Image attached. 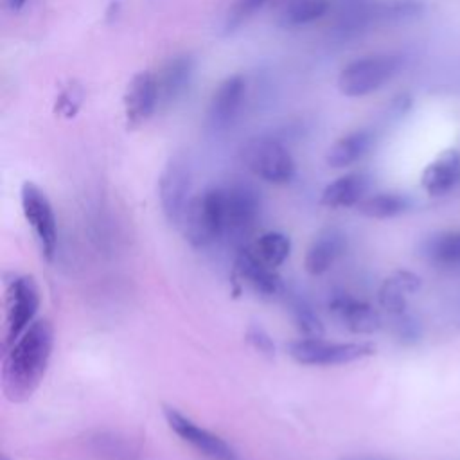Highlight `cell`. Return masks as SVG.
Segmentation results:
<instances>
[{"instance_id":"obj_1","label":"cell","mask_w":460,"mask_h":460,"mask_svg":"<svg viewBox=\"0 0 460 460\" xmlns=\"http://www.w3.org/2000/svg\"><path fill=\"white\" fill-rule=\"evenodd\" d=\"M54 350V325L49 318H38L9 349H5L0 383L9 402L29 401L40 388Z\"/></svg>"},{"instance_id":"obj_2","label":"cell","mask_w":460,"mask_h":460,"mask_svg":"<svg viewBox=\"0 0 460 460\" xmlns=\"http://www.w3.org/2000/svg\"><path fill=\"white\" fill-rule=\"evenodd\" d=\"M183 237L194 248H207L225 239L221 187H210L190 198L180 221Z\"/></svg>"},{"instance_id":"obj_3","label":"cell","mask_w":460,"mask_h":460,"mask_svg":"<svg viewBox=\"0 0 460 460\" xmlns=\"http://www.w3.org/2000/svg\"><path fill=\"white\" fill-rule=\"evenodd\" d=\"M404 59L399 54H372L345 65L338 75V90L345 97H365L383 88L399 74Z\"/></svg>"},{"instance_id":"obj_4","label":"cell","mask_w":460,"mask_h":460,"mask_svg":"<svg viewBox=\"0 0 460 460\" xmlns=\"http://www.w3.org/2000/svg\"><path fill=\"white\" fill-rule=\"evenodd\" d=\"M241 160L261 180L273 185H286L296 174L289 149L270 135H255L241 147Z\"/></svg>"},{"instance_id":"obj_5","label":"cell","mask_w":460,"mask_h":460,"mask_svg":"<svg viewBox=\"0 0 460 460\" xmlns=\"http://www.w3.org/2000/svg\"><path fill=\"white\" fill-rule=\"evenodd\" d=\"M293 361L305 367H334L374 356L376 347L368 341H327L318 338H300L288 343Z\"/></svg>"},{"instance_id":"obj_6","label":"cell","mask_w":460,"mask_h":460,"mask_svg":"<svg viewBox=\"0 0 460 460\" xmlns=\"http://www.w3.org/2000/svg\"><path fill=\"white\" fill-rule=\"evenodd\" d=\"M41 304V293L32 275L14 277L5 291L4 350L9 349L34 322Z\"/></svg>"},{"instance_id":"obj_7","label":"cell","mask_w":460,"mask_h":460,"mask_svg":"<svg viewBox=\"0 0 460 460\" xmlns=\"http://www.w3.org/2000/svg\"><path fill=\"white\" fill-rule=\"evenodd\" d=\"M20 203L23 217L34 232L41 255L45 261L52 262L58 252V219L49 196L34 181H23L20 189Z\"/></svg>"},{"instance_id":"obj_8","label":"cell","mask_w":460,"mask_h":460,"mask_svg":"<svg viewBox=\"0 0 460 460\" xmlns=\"http://www.w3.org/2000/svg\"><path fill=\"white\" fill-rule=\"evenodd\" d=\"M190 187L192 174L189 162L180 155L171 156L158 178V198L162 212L169 223L180 226L183 212L190 201Z\"/></svg>"},{"instance_id":"obj_9","label":"cell","mask_w":460,"mask_h":460,"mask_svg":"<svg viewBox=\"0 0 460 460\" xmlns=\"http://www.w3.org/2000/svg\"><path fill=\"white\" fill-rule=\"evenodd\" d=\"M221 198L225 237H244L255 226L261 212V198L257 190L246 183H230L221 187Z\"/></svg>"},{"instance_id":"obj_10","label":"cell","mask_w":460,"mask_h":460,"mask_svg":"<svg viewBox=\"0 0 460 460\" xmlns=\"http://www.w3.org/2000/svg\"><path fill=\"white\" fill-rule=\"evenodd\" d=\"M164 419L171 431L178 435L183 442L190 444L196 451L201 455L212 458V460H237L234 455V449L230 447L228 442H225L221 437L216 433L205 429L203 426L196 424L192 419L183 415L180 410L164 404L162 408Z\"/></svg>"},{"instance_id":"obj_11","label":"cell","mask_w":460,"mask_h":460,"mask_svg":"<svg viewBox=\"0 0 460 460\" xmlns=\"http://www.w3.org/2000/svg\"><path fill=\"white\" fill-rule=\"evenodd\" d=\"M158 102H160L158 77L149 70L137 72L129 79L122 95L126 126L129 129L140 128L144 122L151 119Z\"/></svg>"},{"instance_id":"obj_12","label":"cell","mask_w":460,"mask_h":460,"mask_svg":"<svg viewBox=\"0 0 460 460\" xmlns=\"http://www.w3.org/2000/svg\"><path fill=\"white\" fill-rule=\"evenodd\" d=\"M246 93V81L241 74L225 77L208 101L207 124L212 131H223L234 124Z\"/></svg>"},{"instance_id":"obj_13","label":"cell","mask_w":460,"mask_h":460,"mask_svg":"<svg viewBox=\"0 0 460 460\" xmlns=\"http://www.w3.org/2000/svg\"><path fill=\"white\" fill-rule=\"evenodd\" d=\"M327 307L329 313L354 334H374L383 325L381 314L374 305L349 293L332 295Z\"/></svg>"},{"instance_id":"obj_14","label":"cell","mask_w":460,"mask_h":460,"mask_svg":"<svg viewBox=\"0 0 460 460\" xmlns=\"http://www.w3.org/2000/svg\"><path fill=\"white\" fill-rule=\"evenodd\" d=\"M234 273L259 296L275 298L286 293L284 282L277 270L261 262L248 246L237 253L234 262Z\"/></svg>"},{"instance_id":"obj_15","label":"cell","mask_w":460,"mask_h":460,"mask_svg":"<svg viewBox=\"0 0 460 460\" xmlns=\"http://www.w3.org/2000/svg\"><path fill=\"white\" fill-rule=\"evenodd\" d=\"M345 248H347V235L340 228L329 226L320 230L305 252V257H304L305 271L313 277L323 275L341 257Z\"/></svg>"},{"instance_id":"obj_16","label":"cell","mask_w":460,"mask_h":460,"mask_svg":"<svg viewBox=\"0 0 460 460\" xmlns=\"http://www.w3.org/2000/svg\"><path fill=\"white\" fill-rule=\"evenodd\" d=\"M370 189V176L367 172H347L327 183L320 194V205L327 208L358 207Z\"/></svg>"},{"instance_id":"obj_17","label":"cell","mask_w":460,"mask_h":460,"mask_svg":"<svg viewBox=\"0 0 460 460\" xmlns=\"http://www.w3.org/2000/svg\"><path fill=\"white\" fill-rule=\"evenodd\" d=\"M460 181V151L447 149L438 155L420 176V185L429 196H444Z\"/></svg>"},{"instance_id":"obj_18","label":"cell","mask_w":460,"mask_h":460,"mask_svg":"<svg viewBox=\"0 0 460 460\" xmlns=\"http://www.w3.org/2000/svg\"><path fill=\"white\" fill-rule=\"evenodd\" d=\"M194 77V59L189 54L171 58L158 75L160 102L171 106L185 95Z\"/></svg>"},{"instance_id":"obj_19","label":"cell","mask_w":460,"mask_h":460,"mask_svg":"<svg viewBox=\"0 0 460 460\" xmlns=\"http://www.w3.org/2000/svg\"><path fill=\"white\" fill-rule=\"evenodd\" d=\"M422 286V280L417 273L408 270H397L379 288V305L388 313L390 316H397L406 313V295L417 293Z\"/></svg>"},{"instance_id":"obj_20","label":"cell","mask_w":460,"mask_h":460,"mask_svg":"<svg viewBox=\"0 0 460 460\" xmlns=\"http://www.w3.org/2000/svg\"><path fill=\"white\" fill-rule=\"evenodd\" d=\"M374 146V133L368 129H354L340 137L325 153V164L332 169H345L359 162Z\"/></svg>"},{"instance_id":"obj_21","label":"cell","mask_w":460,"mask_h":460,"mask_svg":"<svg viewBox=\"0 0 460 460\" xmlns=\"http://www.w3.org/2000/svg\"><path fill=\"white\" fill-rule=\"evenodd\" d=\"M420 253L442 268H460V230L440 232L422 243Z\"/></svg>"},{"instance_id":"obj_22","label":"cell","mask_w":460,"mask_h":460,"mask_svg":"<svg viewBox=\"0 0 460 460\" xmlns=\"http://www.w3.org/2000/svg\"><path fill=\"white\" fill-rule=\"evenodd\" d=\"M411 208V199L401 192H376L367 196L358 210L370 219H390Z\"/></svg>"},{"instance_id":"obj_23","label":"cell","mask_w":460,"mask_h":460,"mask_svg":"<svg viewBox=\"0 0 460 460\" xmlns=\"http://www.w3.org/2000/svg\"><path fill=\"white\" fill-rule=\"evenodd\" d=\"M252 253L270 268H279L291 253V239L282 232H264L250 246Z\"/></svg>"},{"instance_id":"obj_24","label":"cell","mask_w":460,"mask_h":460,"mask_svg":"<svg viewBox=\"0 0 460 460\" xmlns=\"http://www.w3.org/2000/svg\"><path fill=\"white\" fill-rule=\"evenodd\" d=\"M329 0H289L279 16L282 27H304L320 18L329 11Z\"/></svg>"},{"instance_id":"obj_25","label":"cell","mask_w":460,"mask_h":460,"mask_svg":"<svg viewBox=\"0 0 460 460\" xmlns=\"http://www.w3.org/2000/svg\"><path fill=\"white\" fill-rule=\"evenodd\" d=\"M286 300H288L289 314H291V320H293L295 327L305 338H318V336L323 334V323H322L320 316L316 314L313 305L304 296L293 293L289 296L286 295Z\"/></svg>"},{"instance_id":"obj_26","label":"cell","mask_w":460,"mask_h":460,"mask_svg":"<svg viewBox=\"0 0 460 460\" xmlns=\"http://www.w3.org/2000/svg\"><path fill=\"white\" fill-rule=\"evenodd\" d=\"M422 11H424V4L420 0H377L376 2L377 25L410 22L419 18Z\"/></svg>"},{"instance_id":"obj_27","label":"cell","mask_w":460,"mask_h":460,"mask_svg":"<svg viewBox=\"0 0 460 460\" xmlns=\"http://www.w3.org/2000/svg\"><path fill=\"white\" fill-rule=\"evenodd\" d=\"M392 318V331H394V336L401 341V343H406V345H411L415 341L420 340L422 336V327H420V322L410 314L408 311L402 313V314H397V316H390Z\"/></svg>"},{"instance_id":"obj_28","label":"cell","mask_w":460,"mask_h":460,"mask_svg":"<svg viewBox=\"0 0 460 460\" xmlns=\"http://www.w3.org/2000/svg\"><path fill=\"white\" fill-rule=\"evenodd\" d=\"M83 101V90L79 86H66L61 90V93L56 97L54 111L63 117H74L81 106Z\"/></svg>"},{"instance_id":"obj_29","label":"cell","mask_w":460,"mask_h":460,"mask_svg":"<svg viewBox=\"0 0 460 460\" xmlns=\"http://www.w3.org/2000/svg\"><path fill=\"white\" fill-rule=\"evenodd\" d=\"M270 0H237L232 9L226 14V27H235L243 23L246 18L253 16L257 11H261Z\"/></svg>"},{"instance_id":"obj_30","label":"cell","mask_w":460,"mask_h":460,"mask_svg":"<svg viewBox=\"0 0 460 460\" xmlns=\"http://www.w3.org/2000/svg\"><path fill=\"white\" fill-rule=\"evenodd\" d=\"M246 340L250 341V345L259 350L261 354H268L271 356L275 352V345H273V340L270 338V334L259 327V325H252L246 332Z\"/></svg>"},{"instance_id":"obj_31","label":"cell","mask_w":460,"mask_h":460,"mask_svg":"<svg viewBox=\"0 0 460 460\" xmlns=\"http://www.w3.org/2000/svg\"><path fill=\"white\" fill-rule=\"evenodd\" d=\"M25 2H27V0H7V5H9V9H11L13 13H18V11H22V7L25 5Z\"/></svg>"},{"instance_id":"obj_32","label":"cell","mask_w":460,"mask_h":460,"mask_svg":"<svg viewBox=\"0 0 460 460\" xmlns=\"http://www.w3.org/2000/svg\"><path fill=\"white\" fill-rule=\"evenodd\" d=\"M2 460H9V458H7V456H5V455H4V456H2Z\"/></svg>"}]
</instances>
